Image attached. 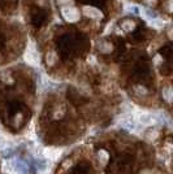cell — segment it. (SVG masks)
Wrapping results in <instances>:
<instances>
[{
    "label": "cell",
    "mask_w": 173,
    "mask_h": 174,
    "mask_svg": "<svg viewBox=\"0 0 173 174\" xmlns=\"http://www.w3.org/2000/svg\"><path fill=\"white\" fill-rule=\"evenodd\" d=\"M24 59H25V61H26L29 65H31V66H39V63H40L39 55H38L37 48H35V46H34L33 42L28 46V49H26V52H25Z\"/></svg>",
    "instance_id": "obj_1"
},
{
    "label": "cell",
    "mask_w": 173,
    "mask_h": 174,
    "mask_svg": "<svg viewBox=\"0 0 173 174\" xmlns=\"http://www.w3.org/2000/svg\"><path fill=\"white\" fill-rule=\"evenodd\" d=\"M57 2H59V4H68L71 0H57Z\"/></svg>",
    "instance_id": "obj_14"
},
{
    "label": "cell",
    "mask_w": 173,
    "mask_h": 174,
    "mask_svg": "<svg viewBox=\"0 0 173 174\" xmlns=\"http://www.w3.org/2000/svg\"><path fill=\"white\" fill-rule=\"evenodd\" d=\"M46 156H47V157H50L51 160H55V159H57L59 156H60V150H52V148L46 150Z\"/></svg>",
    "instance_id": "obj_7"
},
{
    "label": "cell",
    "mask_w": 173,
    "mask_h": 174,
    "mask_svg": "<svg viewBox=\"0 0 173 174\" xmlns=\"http://www.w3.org/2000/svg\"><path fill=\"white\" fill-rule=\"evenodd\" d=\"M107 159H108V155H107L104 151H100V152H99V160H100L103 164H104V162L107 161Z\"/></svg>",
    "instance_id": "obj_12"
},
{
    "label": "cell",
    "mask_w": 173,
    "mask_h": 174,
    "mask_svg": "<svg viewBox=\"0 0 173 174\" xmlns=\"http://www.w3.org/2000/svg\"><path fill=\"white\" fill-rule=\"evenodd\" d=\"M82 12L85 16L91 17V18H99V17H102V12L94 7H83Z\"/></svg>",
    "instance_id": "obj_5"
},
{
    "label": "cell",
    "mask_w": 173,
    "mask_h": 174,
    "mask_svg": "<svg viewBox=\"0 0 173 174\" xmlns=\"http://www.w3.org/2000/svg\"><path fill=\"white\" fill-rule=\"evenodd\" d=\"M120 126L123 127V129H125V130H129V131H135L137 130V122L133 120V118H130V117H128V118H123L120 121Z\"/></svg>",
    "instance_id": "obj_4"
},
{
    "label": "cell",
    "mask_w": 173,
    "mask_h": 174,
    "mask_svg": "<svg viewBox=\"0 0 173 174\" xmlns=\"http://www.w3.org/2000/svg\"><path fill=\"white\" fill-rule=\"evenodd\" d=\"M56 54L54 51H51V52H48L47 54V64H50V65H52L55 61H56Z\"/></svg>",
    "instance_id": "obj_10"
},
{
    "label": "cell",
    "mask_w": 173,
    "mask_h": 174,
    "mask_svg": "<svg viewBox=\"0 0 173 174\" xmlns=\"http://www.w3.org/2000/svg\"><path fill=\"white\" fill-rule=\"evenodd\" d=\"M146 4H152V3H156V0H143Z\"/></svg>",
    "instance_id": "obj_15"
},
{
    "label": "cell",
    "mask_w": 173,
    "mask_h": 174,
    "mask_svg": "<svg viewBox=\"0 0 173 174\" xmlns=\"http://www.w3.org/2000/svg\"><path fill=\"white\" fill-rule=\"evenodd\" d=\"M137 121L141 125H143V126H151V125L156 124L158 120H156V117H155L154 115H151V113H149V112H142V113H138Z\"/></svg>",
    "instance_id": "obj_3"
},
{
    "label": "cell",
    "mask_w": 173,
    "mask_h": 174,
    "mask_svg": "<svg viewBox=\"0 0 173 174\" xmlns=\"http://www.w3.org/2000/svg\"><path fill=\"white\" fill-rule=\"evenodd\" d=\"M161 94H163V98L165 99L168 103H170V100H172V89H170V87H169V86L164 87L163 91H161Z\"/></svg>",
    "instance_id": "obj_8"
},
{
    "label": "cell",
    "mask_w": 173,
    "mask_h": 174,
    "mask_svg": "<svg viewBox=\"0 0 173 174\" xmlns=\"http://www.w3.org/2000/svg\"><path fill=\"white\" fill-rule=\"evenodd\" d=\"M151 26H154V28H163L164 26V22L163 21H160V20H158V17L156 18H154V20H151Z\"/></svg>",
    "instance_id": "obj_11"
},
{
    "label": "cell",
    "mask_w": 173,
    "mask_h": 174,
    "mask_svg": "<svg viewBox=\"0 0 173 174\" xmlns=\"http://www.w3.org/2000/svg\"><path fill=\"white\" fill-rule=\"evenodd\" d=\"M158 131H156V130H151V131H147L146 133V139H147V141H149V142H152V141H155V139H156L158 138Z\"/></svg>",
    "instance_id": "obj_9"
},
{
    "label": "cell",
    "mask_w": 173,
    "mask_h": 174,
    "mask_svg": "<svg viewBox=\"0 0 173 174\" xmlns=\"http://www.w3.org/2000/svg\"><path fill=\"white\" fill-rule=\"evenodd\" d=\"M61 14L64 17V20L68 22H77L80 20V11L74 7H63Z\"/></svg>",
    "instance_id": "obj_2"
},
{
    "label": "cell",
    "mask_w": 173,
    "mask_h": 174,
    "mask_svg": "<svg viewBox=\"0 0 173 174\" xmlns=\"http://www.w3.org/2000/svg\"><path fill=\"white\" fill-rule=\"evenodd\" d=\"M135 92L137 94H146V89H144V87L143 86H135Z\"/></svg>",
    "instance_id": "obj_13"
},
{
    "label": "cell",
    "mask_w": 173,
    "mask_h": 174,
    "mask_svg": "<svg viewBox=\"0 0 173 174\" xmlns=\"http://www.w3.org/2000/svg\"><path fill=\"white\" fill-rule=\"evenodd\" d=\"M134 28H135V23L132 20H126V21H124L123 23H121V29H123L124 31H132Z\"/></svg>",
    "instance_id": "obj_6"
}]
</instances>
